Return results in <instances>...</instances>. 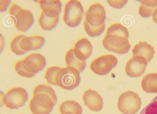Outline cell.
<instances>
[{"label":"cell","mask_w":157,"mask_h":114,"mask_svg":"<svg viewBox=\"0 0 157 114\" xmlns=\"http://www.w3.org/2000/svg\"><path fill=\"white\" fill-rule=\"evenodd\" d=\"M143 90L147 93H157V73H150L145 75L141 81Z\"/></svg>","instance_id":"obj_17"},{"label":"cell","mask_w":157,"mask_h":114,"mask_svg":"<svg viewBox=\"0 0 157 114\" xmlns=\"http://www.w3.org/2000/svg\"><path fill=\"white\" fill-rule=\"evenodd\" d=\"M141 2L139 10L140 14L143 17L153 16L157 10V0H140Z\"/></svg>","instance_id":"obj_20"},{"label":"cell","mask_w":157,"mask_h":114,"mask_svg":"<svg viewBox=\"0 0 157 114\" xmlns=\"http://www.w3.org/2000/svg\"><path fill=\"white\" fill-rule=\"evenodd\" d=\"M25 36L22 34L17 35L13 38L10 43L11 50L16 55H21L27 52L22 49L19 45L20 41Z\"/></svg>","instance_id":"obj_25"},{"label":"cell","mask_w":157,"mask_h":114,"mask_svg":"<svg viewBox=\"0 0 157 114\" xmlns=\"http://www.w3.org/2000/svg\"><path fill=\"white\" fill-rule=\"evenodd\" d=\"M14 69L17 74L23 77L29 78L35 75L34 74L29 73L24 69L21 60H19L15 63Z\"/></svg>","instance_id":"obj_28"},{"label":"cell","mask_w":157,"mask_h":114,"mask_svg":"<svg viewBox=\"0 0 157 114\" xmlns=\"http://www.w3.org/2000/svg\"><path fill=\"white\" fill-rule=\"evenodd\" d=\"M152 17L153 20L157 24V10L155 11Z\"/></svg>","instance_id":"obj_31"},{"label":"cell","mask_w":157,"mask_h":114,"mask_svg":"<svg viewBox=\"0 0 157 114\" xmlns=\"http://www.w3.org/2000/svg\"><path fill=\"white\" fill-rule=\"evenodd\" d=\"M21 9L17 4L13 3L9 7V13L11 15L15 16L17 13Z\"/></svg>","instance_id":"obj_29"},{"label":"cell","mask_w":157,"mask_h":114,"mask_svg":"<svg viewBox=\"0 0 157 114\" xmlns=\"http://www.w3.org/2000/svg\"><path fill=\"white\" fill-rule=\"evenodd\" d=\"M0 10L1 12L5 11L10 2V0H0Z\"/></svg>","instance_id":"obj_30"},{"label":"cell","mask_w":157,"mask_h":114,"mask_svg":"<svg viewBox=\"0 0 157 114\" xmlns=\"http://www.w3.org/2000/svg\"><path fill=\"white\" fill-rule=\"evenodd\" d=\"M83 24L86 33L91 37L100 35L104 31L105 28V23L98 26H93L89 25L85 20Z\"/></svg>","instance_id":"obj_24"},{"label":"cell","mask_w":157,"mask_h":114,"mask_svg":"<svg viewBox=\"0 0 157 114\" xmlns=\"http://www.w3.org/2000/svg\"><path fill=\"white\" fill-rule=\"evenodd\" d=\"M28 98L25 89L21 87H13L8 91L2 96L3 104L11 109H17L23 106Z\"/></svg>","instance_id":"obj_4"},{"label":"cell","mask_w":157,"mask_h":114,"mask_svg":"<svg viewBox=\"0 0 157 114\" xmlns=\"http://www.w3.org/2000/svg\"><path fill=\"white\" fill-rule=\"evenodd\" d=\"M73 49L76 57L81 60L86 61L92 54V46L89 40L84 37L79 40Z\"/></svg>","instance_id":"obj_13"},{"label":"cell","mask_w":157,"mask_h":114,"mask_svg":"<svg viewBox=\"0 0 157 114\" xmlns=\"http://www.w3.org/2000/svg\"><path fill=\"white\" fill-rule=\"evenodd\" d=\"M40 7L47 16L54 17L59 16L61 10L62 4L59 0L39 1Z\"/></svg>","instance_id":"obj_14"},{"label":"cell","mask_w":157,"mask_h":114,"mask_svg":"<svg viewBox=\"0 0 157 114\" xmlns=\"http://www.w3.org/2000/svg\"><path fill=\"white\" fill-rule=\"evenodd\" d=\"M21 60L24 69L29 73L34 74L41 70L46 64L44 57L39 53H31Z\"/></svg>","instance_id":"obj_8"},{"label":"cell","mask_w":157,"mask_h":114,"mask_svg":"<svg viewBox=\"0 0 157 114\" xmlns=\"http://www.w3.org/2000/svg\"></svg>","instance_id":"obj_32"},{"label":"cell","mask_w":157,"mask_h":114,"mask_svg":"<svg viewBox=\"0 0 157 114\" xmlns=\"http://www.w3.org/2000/svg\"><path fill=\"white\" fill-rule=\"evenodd\" d=\"M65 58L67 66L74 68L80 73L82 72L86 67V61L81 60L76 57L72 48L67 52Z\"/></svg>","instance_id":"obj_18"},{"label":"cell","mask_w":157,"mask_h":114,"mask_svg":"<svg viewBox=\"0 0 157 114\" xmlns=\"http://www.w3.org/2000/svg\"><path fill=\"white\" fill-rule=\"evenodd\" d=\"M61 68L59 66H52L47 69L45 73L44 78L48 83L56 86V77Z\"/></svg>","instance_id":"obj_26"},{"label":"cell","mask_w":157,"mask_h":114,"mask_svg":"<svg viewBox=\"0 0 157 114\" xmlns=\"http://www.w3.org/2000/svg\"><path fill=\"white\" fill-rule=\"evenodd\" d=\"M44 38L42 36H25L20 41L19 45L23 50L28 51L40 48L43 45Z\"/></svg>","instance_id":"obj_15"},{"label":"cell","mask_w":157,"mask_h":114,"mask_svg":"<svg viewBox=\"0 0 157 114\" xmlns=\"http://www.w3.org/2000/svg\"><path fill=\"white\" fill-rule=\"evenodd\" d=\"M154 48L146 42H140L132 50V57L140 62L146 64L153 57L155 51Z\"/></svg>","instance_id":"obj_10"},{"label":"cell","mask_w":157,"mask_h":114,"mask_svg":"<svg viewBox=\"0 0 157 114\" xmlns=\"http://www.w3.org/2000/svg\"><path fill=\"white\" fill-rule=\"evenodd\" d=\"M147 65L132 57L126 63V73L128 76L131 78L139 77L144 72Z\"/></svg>","instance_id":"obj_16"},{"label":"cell","mask_w":157,"mask_h":114,"mask_svg":"<svg viewBox=\"0 0 157 114\" xmlns=\"http://www.w3.org/2000/svg\"><path fill=\"white\" fill-rule=\"evenodd\" d=\"M15 17V27L18 31L25 32L32 25L34 18L31 12L29 10L21 9L16 14Z\"/></svg>","instance_id":"obj_12"},{"label":"cell","mask_w":157,"mask_h":114,"mask_svg":"<svg viewBox=\"0 0 157 114\" xmlns=\"http://www.w3.org/2000/svg\"><path fill=\"white\" fill-rule=\"evenodd\" d=\"M106 18L104 6L96 2L90 5L85 13V20L90 25L98 26L104 23Z\"/></svg>","instance_id":"obj_9"},{"label":"cell","mask_w":157,"mask_h":114,"mask_svg":"<svg viewBox=\"0 0 157 114\" xmlns=\"http://www.w3.org/2000/svg\"><path fill=\"white\" fill-rule=\"evenodd\" d=\"M141 104L140 98L137 93L128 90L119 96L117 107L124 114H135L140 110Z\"/></svg>","instance_id":"obj_2"},{"label":"cell","mask_w":157,"mask_h":114,"mask_svg":"<svg viewBox=\"0 0 157 114\" xmlns=\"http://www.w3.org/2000/svg\"><path fill=\"white\" fill-rule=\"evenodd\" d=\"M117 59L111 54L101 56L94 60L90 68L95 73L100 75H105L117 65Z\"/></svg>","instance_id":"obj_7"},{"label":"cell","mask_w":157,"mask_h":114,"mask_svg":"<svg viewBox=\"0 0 157 114\" xmlns=\"http://www.w3.org/2000/svg\"><path fill=\"white\" fill-rule=\"evenodd\" d=\"M84 10L79 1L69 0L64 6L63 19L65 23L71 27H75L80 23Z\"/></svg>","instance_id":"obj_3"},{"label":"cell","mask_w":157,"mask_h":114,"mask_svg":"<svg viewBox=\"0 0 157 114\" xmlns=\"http://www.w3.org/2000/svg\"><path fill=\"white\" fill-rule=\"evenodd\" d=\"M59 20V16L51 17L46 16L42 11L38 19L39 24L44 30H50L55 27Z\"/></svg>","instance_id":"obj_21"},{"label":"cell","mask_w":157,"mask_h":114,"mask_svg":"<svg viewBox=\"0 0 157 114\" xmlns=\"http://www.w3.org/2000/svg\"><path fill=\"white\" fill-rule=\"evenodd\" d=\"M61 114H82V109L79 104L73 100L63 102L59 107Z\"/></svg>","instance_id":"obj_19"},{"label":"cell","mask_w":157,"mask_h":114,"mask_svg":"<svg viewBox=\"0 0 157 114\" xmlns=\"http://www.w3.org/2000/svg\"><path fill=\"white\" fill-rule=\"evenodd\" d=\"M106 34L115 35L128 38V32L127 28L120 23H114L108 28Z\"/></svg>","instance_id":"obj_23"},{"label":"cell","mask_w":157,"mask_h":114,"mask_svg":"<svg viewBox=\"0 0 157 114\" xmlns=\"http://www.w3.org/2000/svg\"><path fill=\"white\" fill-rule=\"evenodd\" d=\"M40 93H44L50 96L56 104L57 98L56 94L53 89L50 86L45 84H40L36 86L33 90V96Z\"/></svg>","instance_id":"obj_22"},{"label":"cell","mask_w":157,"mask_h":114,"mask_svg":"<svg viewBox=\"0 0 157 114\" xmlns=\"http://www.w3.org/2000/svg\"><path fill=\"white\" fill-rule=\"evenodd\" d=\"M102 43L108 51L119 54L127 52L131 47L128 38L115 35L106 34Z\"/></svg>","instance_id":"obj_6"},{"label":"cell","mask_w":157,"mask_h":114,"mask_svg":"<svg viewBox=\"0 0 157 114\" xmlns=\"http://www.w3.org/2000/svg\"><path fill=\"white\" fill-rule=\"evenodd\" d=\"M82 99L85 105L91 110L97 112L101 110L103 99L96 91L90 89L86 90Z\"/></svg>","instance_id":"obj_11"},{"label":"cell","mask_w":157,"mask_h":114,"mask_svg":"<svg viewBox=\"0 0 157 114\" xmlns=\"http://www.w3.org/2000/svg\"><path fill=\"white\" fill-rule=\"evenodd\" d=\"M54 105L52 99L48 94L40 93L33 96L29 101V108L33 114H49Z\"/></svg>","instance_id":"obj_5"},{"label":"cell","mask_w":157,"mask_h":114,"mask_svg":"<svg viewBox=\"0 0 157 114\" xmlns=\"http://www.w3.org/2000/svg\"><path fill=\"white\" fill-rule=\"evenodd\" d=\"M55 81L56 86L65 90H71L80 83V72L71 67H61L56 75Z\"/></svg>","instance_id":"obj_1"},{"label":"cell","mask_w":157,"mask_h":114,"mask_svg":"<svg viewBox=\"0 0 157 114\" xmlns=\"http://www.w3.org/2000/svg\"><path fill=\"white\" fill-rule=\"evenodd\" d=\"M139 114H157V96L141 111Z\"/></svg>","instance_id":"obj_27"}]
</instances>
